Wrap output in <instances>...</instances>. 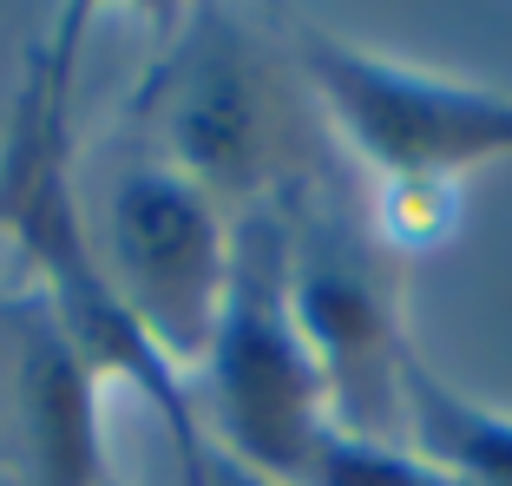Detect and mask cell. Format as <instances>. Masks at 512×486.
I'll return each instance as SVG.
<instances>
[{"mask_svg": "<svg viewBox=\"0 0 512 486\" xmlns=\"http://www.w3.org/2000/svg\"><path fill=\"white\" fill-rule=\"evenodd\" d=\"M79 20L86 7L53 27V40L33 46L27 86L14 99V119L0 138V230L14 237L20 263L33 270V303L79 342L106 381H125L158 408L171 447H191L204 427L191 408V381L151 349V335L125 316L112 296L99 243H92L86 204L73 191V53H79Z\"/></svg>", "mask_w": 512, "mask_h": 486, "instance_id": "cell-1", "label": "cell"}, {"mask_svg": "<svg viewBox=\"0 0 512 486\" xmlns=\"http://www.w3.org/2000/svg\"><path fill=\"white\" fill-rule=\"evenodd\" d=\"M197 427L276 486H296L322 434L335 427L329 381L289 309V230L276 211L237 217L230 296L204 362H197Z\"/></svg>", "mask_w": 512, "mask_h": 486, "instance_id": "cell-2", "label": "cell"}, {"mask_svg": "<svg viewBox=\"0 0 512 486\" xmlns=\"http://www.w3.org/2000/svg\"><path fill=\"white\" fill-rule=\"evenodd\" d=\"M302 66L342 145L401 191H440L493 158H512V92L421 73L348 40H309Z\"/></svg>", "mask_w": 512, "mask_h": 486, "instance_id": "cell-3", "label": "cell"}, {"mask_svg": "<svg viewBox=\"0 0 512 486\" xmlns=\"http://www.w3.org/2000/svg\"><path fill=\"white\" fill-rule=\"evenodd\" d=\"M230 257H237V224L224 217V204L184 171H171L165 158L132 165L112 184L106 243H99L106 283L184 381L197 375L217 335Z\"/></svg>", "mask_w": 512, "mask_h": 486, "instance_id": "cell-4", "label": "cell"}, {"mask_svg": "<svg viewBox=\"0 0 512 486\" xmlns=\"http://www.w3.org/2000/svg\"><path fill=\"white\" fill-rule=\"evenodd\" d=\"M289 309L302 342L316 349L335 421L348 434L388 441V427L401 421L407 342L394 329L381 270L335 230H302L289 237Z\"/></svg>", "mask_w": 512, "mask_h": 486, "instance_id": "cell-5", "label": "cell"}, {"mask_svg": "<svg viewBox=\"0 0 512 486\" xmlns=\"http://www.w3.org/2000/svg\"><path fill=\"white\" fill-rule=\"evenodd\" d=\"M276 145V106L263 66L224 14H197V33L165 79V165L204 184L217 204L256 191Z\"/></svg>", "mask_w": 512, "mask_h": 486, "instance_id": "cell-6", "label": "cell"}, {"mask_svg": "<svg viewBox=\"0 0 512 486\" xmlns=\"http://www.w3.org/2000/svg\"><path fill=\"white\" fill-rule=\"evenodd\" d=\"M20 342V434H27L33 486H106V375L40 303L14 309Z\"/></svg>", "mask_w": 512, "mask_h": 486, "instance_id": "cell-7", "label": "cell"}, {"mask_svg": "<svg viewBox=\"0 0 512 486\" xmlns=\"http://www.w3.org/2000/svg\"><path fill=\"white\" fill-rule=\"evenodd\" d=\"M401 427L407 447L453 473L460 486H512V414L467 401L447 375L407 349L401 362Z\"/></svg>", "mask_w": 512, "mask_h": 486, "instance_id": "cell-8", "label": "cell"}, {"mask_svg": "<svg viewBox=\"0 0 512 486\" xmlns=\"http://www.w3.org/2000/svg\"><path fill=\"white\" fill-rule=\"evenodd\" d=\"M296 486H460L453 473H440L434 460H421L414 447L394 441H368V434H348L342 421L322 434V447L309 454Z\"/></svg>", "mask_w": 512, "mask_h": 486, "instance_id": "cell-9", "label": "cell"}, {"mask_svg": "<svg viewBox=\"0 0 512 486\" xmlns=\"http://www.w3.org/2000/svg\"><path fill=\"white\" fill-rule=\"evenodd\" d=\"M106 486H119V480H106Z\"/></svg>", "mask_w": 512, "mask_h": 486, "instance_id": "cell-10", "label": "cell"}]
</instances>
